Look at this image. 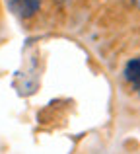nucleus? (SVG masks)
<instances>
[{
    "mask_svg": "<svg viewBox=\"0 0 140 154\" xmlns=\"http://www.w3.org/2000/svg\"><path fill=\"white\" fill-rule=\"evenodd\" d=\"M8 6L19 18H31L39 10V0H8Z\"/></svg>",
    "mask_w": 140,
    "mask_h": 154,
    "instance_id": "1",
    "label": "nucleus"
},
{
    "mask_svg": "<svg viewBox=\"0 0 140 154\" xmlns=\"http://www.w3.org/2000/svg\"><path fill=\"white\" fill-rule=\"evenodd\" d=\"M125 78L129 80V84L140 94V57L130 59L125 66Z\"/></svg>",
    "mask_w": 140,
    "mask_h": 154,
    "instance_id": "2",
    "label": "nucleus"
},
{
    "mask_svg": "<svg viewBox=\"0 0 140 154\" xmlns=\"http://www.w3.org/2000/svg\"><path fill=\"white\" fill-rule=\"evenodd\" d=\"M134 4H136V8H140V0H134Z\"/></svg>",
    "mask_w": 140,
    "mask_h": 154,
    "instance_id": "3",
    "label": "nucleus"
}]
</instances>
